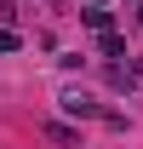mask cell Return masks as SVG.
<instances>
[{
  "instance_id": "3",
  "label": "cell",
  "mask_w": 143,
  "mask_h": 149,
  "mask_svg": "<svg viewBox=\"0 0 143 149\" xmlns=\"http://www.w3.org/2000/svg\"><path fill=\"white\" fill-rule=\"evenodd\" d=\"M80 23L103 35V29H115V12H109V6H86V12H80Z\"/></svg>"
},
{
  "instance_id": "10",
  "label": "cell",
  "mask_w": 143,
  "mask_h": 149,
  "mask_svg": "<svg viewBox=\"0 0 143 149\" xmlns=\"http://www.w3.org/2000/svg\"><path fill=\"white\" fill-rule=\"evenodd\" d=\"M46 6H52V0H46Z\"/></svg>"
},
{
  "instance_id": "5",
  "label": "cell",
  "mask_w": 143,
  "mask_h": 149,
  "mask_svg": "<svg viewBox=\"0 0 143 149\" xmlns=\"http://www.w3.org/2000/svg\"><path fill=\"white\" fill-rule=\"evenodd\" d=\"M46 138H52V143H63V149H74V143H80V132H74V126H63V120H52V126H46Z\"/></svg>"
},
{
  "instance_id": "7",
  "label": "cell",
  "mask_w": 143,
  "mask_h": 149,
  "mask_svg": "<svg viewBox=\"0 0 143 149\" xmlns=\"http://www.w3.org/2000/svg\"><path fill=\"white\" fill-rule=\"evenodd\" d=\"M17 46H23V40L12 35V29H0V57H12V52H17Z\"/></svg>"
},
{
  "instance_id": "1",
  "label": "cell",
  "mask_w": 143,
  "mask_h": 149,
  "mask_svg": "<svg viewBox=\"0 0 143 149\" xmlns=\"http://www.w3.org/2000/svg\"><path fill=\"white\" fill-rule=\"evenodd\" d=\"M57 109L69 115V120H97V115H103V109H97V97H92L86 86H63V97H57Z\"/></svg>"
},
{
  "instance_id": "6",
  "label": "cell",
  "mask_w": 143,
  "mask_h": 149,
  "mask_svg": "<svg viewBox=\"0 0 143 149\" xmlns=\"http://www.w3.org/2000/svg\"><path fill=\"white\" fill-rule=\"evenodd\" d=\"M17 23V0H0V29H12Z\"/></svg>"
},
{
  "instance_id": "9",
  "label": "cell",
  "mask_w": 143,
  "mask_h": 149,
  "mask_svg": "<svg viewBox=\"0 0 143 149\" xmlns=\"http://www.w3.org/2000/svg\"><path fill=\"white\" fill-rule=\"evenodd\" d=\"M92 6H109V0H92Z\"/></svg>"
},
{
  "instance_id": "4",
  "label": "cell",
  "mask_w": 143,
  "mask_h": 149,
  "mask_svg": "<svg viewBox=\"0 0 143 149\" xmlns=\"http://www.w3.org/2000/svg\"><path fill=\"white\" fill-rule=\"evenodd\" d=\"M97 52L115 63V57H126V35H115V29H103V40H97Z\"/></svg>"
},
{
  "instance_id": "8",
  "label": "cell",
  "mask_w": 143,
  "mask_h": 149,
  "mask_svg": "<svg viewBox=\"0 0 143 149\" xmlns=\"http://www.w3.org/2000/svg\"><path fill=\"white\" fill-rule=\"evenodd\" d=\"M137 23H143V0H137Z\"/></svg>"
},
{
  "instance_id": "2",
  "label": "cell",
  "mask_w": 143,
  "mask_h": 149,
  "mask_svg": "<svg viewBox=\"0 0 143 149\" xmlns=\"http://www.w3.org/2000/svg\"><path fill=\"white\" fill-rule=\"evenodd\" d=\"M103 80H109V86H115V92H132V86H137V69H132L126 57H115V63H109V69H103Z\"/></svg>"
}]
</instances>
